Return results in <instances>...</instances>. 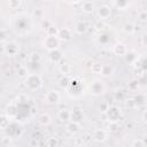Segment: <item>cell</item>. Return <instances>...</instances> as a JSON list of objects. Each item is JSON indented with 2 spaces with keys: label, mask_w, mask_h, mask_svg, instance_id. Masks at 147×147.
Wrapping results in <instances>:
<instances>
[{
  "label": "cell",
  "mask_w": 147,
  "mask_h": 147,
  "mask_svg": "<svg viewBox=\"0 0 147 147\" xmlns=\"http://www.w3.org/2000/svg\"><path fill=\"white\" fill-rule=\"evenodd\" d=\"M24 85L30 91H37L42 86V79L38 74H29L24 79Z\"/></svg>",
  "instance_id": "cell-1"
},
{
  "label": "cell",
  "mask_w": 147,
  "mask_h": 147,
  "mask_svg": "<svg viewBox=\"0 0 147 147\" xmlns=\"http://www.w3.org/2000/svg\"><path fill=\"white\" fill-rule=\"evenodd\" d=\"M105 114H106L107 119L110 123H118V121L121 119V116H122L121 108H118L117 106H109Z\"/></svg>",
  "instance_id": "cell-2"
},
{
  "label": "cell",
  "mask_w": 147,
  "mask_h": 147,
  "mask_svg": "<svg viewBox=\"0 0 147 147\" xmlns=\"http://www.w3.org/2000/svg\"><path fill=\"white\" fill-rule=\"evenodd\" d=\"M106 91V85L101 79H94L90 85V93L93 95H101Z\"/></svg>",
  "instance_id": "cell-3"
},
{
  "label": "cell",
  "mask_w": 147,
  "mask_h": 147,
  "mask_svg": "<svg viewBox=\"0 0 147 147\" xmlns=\"http://www.w3.org/2000/svg\"><path fill=\"white\" fill-rule=\"evenodd\" d=\"M59 46H60V40H59L57 37L47 36V37L45 38V40H44V47H45L48 52L59 49Z\"/></svg>",
  "instance_id": "cell-4"
},
{
  "label": "cell",
  "mask_w": 147,
  "mask_h": 147,
  "mask_svg": "<svg viewBox=\"0 0 147 147\" xmlns=\"http://www.w3.org/2000/svg\"><path fill=\"white\" fill-rule=\"evenodd\" d=\"M3 52L7 56H15L20 52V45L16 41H7L3 46Z\"/></svg>",
  "instance_id": "cell-5"
},
{
  "label": "cell",
  "mask_w": 147,
  "mask_h": 147,
  "mask_svg": "<svg viewBox=\"0 0 147 147\" xmlns=\"http://www.w3.org/2000/svg\"><path fill=\"white\" fill-rule=\"evenodd\" d=\"M85 119V114L80 107H75L70 110V121L80 124Z\"/></svg>",
  "instance_id": "cell-6"
},
{
  "label": "cell",
  "mask_w": 147,
  "mask_h": 147,
  "mask_svg": "<svg viewBox=\"0 0 147 147\" xmlns=\"http://www.w3.org/2000/svg\"><path fill=\"white\" fill-rule=\"evenodd\" d=\"M96 15L101 20H108L111 16V7H109L108 5H102L100 7L96 8Z\"/></svg>",
  "instance_id": "cell-7"
},
{
  "label": "cell",
  "mask_w": 147,
  "mask_h": 147,
  "mask_svg": "<svg viewBox=\"0 0 147 147\" xmlns=\"http://www.w3.org/2000/svg\"><path fill=\"white\" fill-rule=\"evenodd\" d=\"M60 99H61V95L55 90L48 91L46 93V95H45V101L47 103H49V105H56V103H59L60 102Z\"/></svg>",
  "instance_id": "cell-8"
},
{
  "label": "cell",
  "mask_w": 147,
  "mask_h": 147,
  "mask_svg": "<svg viewBox=\"0 0 147 147\" xmlns=\"http://www.w3.org/2000/svg\"><path fill=\"white\" fill-rule=\"evenodd\" d=\"M107 138H108L107 131L103 129H95L92 132V139L96 142H103L107 140Z\"/></svg>",
  "instance_id": "cell-9"
},
{
  "label": "cell",
  "mask_w": 147,
  "mask_h": 147,
  "mask_svg": "<svg viewBox=\"0 0 147 147\" xmlns=\"http://www.w3.org/2000/svg\"><path fill=\"white\" fill-rule=\"evenodd\" d=\"M17 114H18V106L16 103H14V102L9 103L7 106V108H6V115H7V117L10 121H13V119H16L17 118Z\"/></svg>",
  "instance_id": "cell-10"
},
{
  "label": "cell",
  "mask_w": 147,
  "mask_h": 147,
  "mask_svg": "<svg viewBox=\"0 0 147 147\" xmlns=\"http://www.w3.org/2000/svg\"><path fill=\"white\" fill-rule=\"evenodd\" d=\"M113 52H114L115 55H118V56H125V54H126L129 51H127V47H126L125 44H123V42H117V44L114 45V47H113Z\"/></svg>",
  "instance_id": "cell-11"
},
{
  "label": "cell",
  "mask_w": 147,
  "mask_h": 147,
  "mask_svg": "<svg viewBox=\"0 0 147 147\" xmlns=\"http://www.w3.org/2000/svg\"><path fill=\"white\" fill-rule=\"evenodd\" d=\"M71 36H72V32H71V30H70V29H68V28L59 29L57 38H59V40H60V41H61V40L67 41V40H69V39L71 38Z\"/></svg>",
  "instance_id": "cell-12"
},
{
  "label": "cell",
  "mask_w": 147,
  "mask_h": 147,
  "mask_svg": "<svg viewBox=\"0 0 147 147\" xmlns=\"http://www.w3.org/2000/svg\"><path fill=\"white\" fill-rule=\"evenodd\" d=\"M48 57H49V60H51L52 62L57 63V62H60V61L62 60L63 54H62V52H61L60 49H55V51L48 52Z\"/></svg>",
  "instance_id": "cell-13"
},
{
  "label": "cell",
  "mask_w": 147,
  "mask_h": 147,
  "mask_svg": "<svg viewBox=\"0 0 147 147\" xmlns=\"http://www.w3.org/2000/svg\"><path fill=\"white\" fill-rule=\"evenodd\" d=\"M79 129H80V124L75 123V122H71V121H69L67 123V125H65V130L70 134H76L79 131Z\"/></svg>",
  "instance_id": "cell-14"
},
{
  "label": "cell",
  "mask_w": 147,
  "mask_h": 147,
  "mask_svg": "<svg viewBox=\"0 0 147 147\" xmlns=\"http://www.w3.org/2000/svg\"><path fill=\"white\" fill-rule=\"evenodd\" d=\"M87 24L85 23V22H83V21H79V22H77L76 24H75V28H74V30H75V32L76 33H78V34H84V33H86L87 32Z\"/></svg>",
  "instance_id": "cell-15"
},
{
  "label": "cell",
  "mask_w": 147,
  "mask_h": 147,
  "mask_svg": "<svg viewBox=\"0 0 147 147\" xmlns=\"http://www.w3.org/2000/svg\"><path fill=\"white\" fill-rule=\"evenodd\" d=\"M57 117L59 119L63 121V122H69L70 121V109L63 108L57 113Z\"/></svg>",
  "instance_id": "cell-16"
},
{
  "label": "cell",
  "mask_w": 147,
  "mask_h": 147,
  "mask_svg": "<svg viewBox=\"0 0 147 147\" xmlns=\"http://www.w3.org/2000/svg\"><path fill=\"white\" fill-rule=\"evenodd\" d=\"M111 5L114 7H116L118 10H125L130 5L131 2L130 1H123V0H117V1H113Z\"/></svg>",
  "instance_id": "cell-17"
},
{
  "label": "cell",
  "mask_w": 147,
  "mask_h": 147,
  "mask_svg": "<svg viewBox=\"0 0 147 147\" xmlns=\"http://www.w3.org/2000/svg\"><path fill=\"white\" fill-rule=\"evenodd\" d=\"M94 9H95V6H94V3L92 1H84V2H82V10L84 13L90 14V13L94 11Z\"/></svg>",
  "instance_id": "cell-18"
},
{
  "label": "cell",
  "mask_w": 147,
  "mask_h": 147,
  "mask_svg": "<svg viewBox=\"0 0 147 147\" xmlns=\"http://www.w3.org/2000/svg\"><path fill=\"white\" fill-rule=\"evenodd\" d=\"M114 74V67L110 64H102V69H101V76L103 77H109Z\"/></svg>",
  "instance_id": "cell-19"
},
{
  "label": "cell",
  "mask_w": 147,
  "mask_h": 147,
  "mask_svg": "<svg viewBox=\"0 0 147 147\" xmlns=\"http://www.w3.org/2000/svg\"><path fill=\"white\" fill-rule=\"evenodd\" d=\"M38 122H39V124L46 126V125H48L51 123V116L47 113H42V114H40L38 116Z\"/></svg>",
  "instance_id": "cell-20"
},
{
  "label": "cell",
  "mask_w": 147,
  "mask_h": 147,
  "mask_svg": "<svg viewBox=\"0 0 147 147\" xmlns=\"http://www.w3.org/2000/svg\"><path fill=\"white\" fill-rule=\"evenodd\" d=\"M10 123H11V121L7 117L6 114H1V115H0V129L6 130V129L9 126Z\"/></svg>",
  "instance_id": "cell-21"
},
{
  "label": "cell",
  "mask_w": 147,
  "mask_h": 147,
  "mask_svg": "<svg viewBox=\"0 0 147 147\" xmlns=\"http://www.w3.org/2000/svg\"><path fill=\"white\" fill-rule=\"evenodd\" d=\"M59 70H60V72H61L63 76H68V75L70 74V71H71V67H70L69 63L64 62V63H61V64L59 65Z\"/></svg>",
  "instance_id": "cell-22"
},
{
  "label": "cell",
  "mask_w": 147,
  "mask_h": 147,
  "mask_svg": "<svg viewBox=\"0 0 147 147\" xmlns=\"http://www.w3.org/2000/svg\"><path fill=\"white\" fill-rule=\"evenodd\" d=\"M132 100H133L134 107H140V106H144V105H145L146 98H145V94H138V95L134 96Z\"/></svg>",
  "instance_id": "cell-23"
},
{
  "label": "cell",
  "mask_w": 147,
  "mask_h": 147,
  "mask_svg": "<svg viewBox=\"0 0 147 147\" xmlns=\"http://www.w3.org/2000/svg\"><path fill=\"white\" fill-rule=\"evenodd\" d=\"M125 60H126V62H129V63H131V64H134V62L138 60V56H137V54H136V52H127L126 54H125Z\"/></svg>",
  "instance_id": "cell-24"
},
{
  "label": "cell",
  "mask_w": 147,
  "mask_h": 147,
  "mask_svg": "<svg viewBox=\"0 0 147 147\" xmlns=\"http://www.w3.org/2000/svg\"><path fill=\"white\" fill-rule=\"evenodd\" d=\"M134 30H136V25L133 23H125L123 25V31L126 34H133L134 33Z\"/></svg>",
  "instance_id": "cell-25"
},
{
  "label": "cell",
  "mask_w": 147,
  "mask_h": 147,
  "mask_svg": "<svg viewBox=\"0 0 147 147\" xmlns=\"http://www.w3.org/2000/svg\"><path fill=\"white\" fill-rule=\"evenodd\" d=\"M29 74H30V72H29V69H28V67H25V65H21V67L17 69V76L21 77V78H24V79H25Z\"/></svg>",
  "instance_id": "cell-26"
},
{
  "label": "cell",
  "mask_w": 147,
  "mask_h": 147,
  "mask_svg": "<svg viewBox=\"0 0 147 147\" xmlns=\"http://www.w3.org/2000/svg\"><path fill=\"white\" fill-rule=\"evenodd\" d=\"M70 82H71V79H70L68 76H63V77L60 79V86L63 87V88H68L69 85H70Z\"/></svg>",
  "instance_id": "cell-27"
},
{
  "label": "cell",
  "mask_w": 147,
  "mask_h": 147,
  "mask_svg": "<svg viewBox=\"0 0 147 147\" xmlns=\"http://www.w3.org/2000/svg\"><path fill=\"white\" fill-rule=\"evenodd\" d=\"M46 144H47L48 147H57L59 146V140H57L56 137H49L47 139Z\"/></svg>",
  "instance_id": "cell-28"
},
{
  "label": "cell",
  "mask_w": 147,
  "mask_h": 147,
  "mask_svg": "<svg viewBox=\"0 0 147 147\" xmlns=\"http://www.w3.org/2000/svg\"><path fill=\"white\" fill-rule=\"evenodd\" d=\"M94 74H98V75H100L101 74V69H102V64L101 63H98V62H95V63H92V65H91V68H90Z\"/></svg>",
  "instance_id": "cell-29"
},
{
  "label": "cell",
  "mask_w": 147,
  "mask_h": 147,
  "mask_svg": "<svg viewBox=\"0 0 147 147\" xmlns=\"http://www.w3.org/2000/svg\"><path fill=\"white\" fill-rule=\"evenodd\" d=\"M46 32H47V36H54V37H57L59 28H56V26H54V25H51V26L46 30Z\"/></svg>",
  "instance_id": "cell-30"
},
{
  "label": "cell",
  "mask_w": 147,
  "mask_h": 147,
  "mask_svg": "<svg viewBox=\"0 0 147 147\" xmlns=\"http://www.w3.org/2000/svg\"><path fill=\"white\" fill-rule=\"evenodd\" d=\"M21 1L20 0H10L9 2H8V6H9V8H11V9H16V8H18L20 6H21Z\"/></svg>",
  "instance_id": "cell-31"
},
{
  "label": "cell",
  "mask_w": 147,
  "mask_h": 147,
  "mask_svg": "<svg viewBox=\"0 0 147 147\" xmlns=\"http://www.w3.org/2000/svg\"><path fill=\"white\" fill-rule=\"evenodd\" d=\"M108 129H109V131L113 132V133H116V132H118V131L121 130V127L118 126V123H110L109 126H108Z\"/></svg>",
  "instance_id": "cell-32"
},
{
  "label": "cell",
  "mask_w": 147,
  "mask_h": 147,
  "mask_svg": "<svg viewBox=\"0 0 147 147\" xmlns=\"http://www.w3.org/2000/svg\"><path fill=\"white\" fill-rule=\"evenodd\" d=\"M8 39V32L5 29H0V42H5Z\"/></svg>",
  "instance_id": "cell-33"
},
{
  "label": "cell",
  "mask_w": 147,
  "mask_h": 147,
  "mask_svg": "<svg viewBox=\"0 0 147 147\" xmlns=\"http://www.w3.org/2000/svg\"><path fill=\"white\" fill-rule=\"evenodd\" d=\"M131 147H145V142L141 139H136V140H133Z\"/></svg>",
  "instance_id": "cell-34"
},
{
  "label": "cell",
  "mask_w": 147,
  "mask_h": 147,
  "mask_svg": "<svg viewBox=\"0 0 147 147\" xmlns=\"http://www.w3.org/2000/svg\"><path fill=\"white\" fill-rule=\"evenodd\" d=\"M108 107H109V105H108L107 102H101V103L99 105V107H98V108H99V110H100L101 113H103V114H105V113L107 111Z\"/></svg>",
  "instance_id": "cell-35"
},
{
  "label": "cell",
  "mask_w": 147,
  "mask_h": 147,
  "mask_svg": "<svg viewBox=\"0 0 147 147\" xmlns=\"http://www.w3.org/2000/svg\"><path fill=\"white\" fill-rule=\"evenodd\" d=\"M138 18H139L141 22H145V21H146V18H147V11H146V10L140 11V13L138 14Z\"/></svg>",
  "instance_id": "cell-36"
},
{
  "label": "cell",
  "mask_w": 147,
  "mask_h": 147,
  "mask_svg": "<svg viewBox=\"0 0 147 147\" xmlns=\"http://www.w3.org/2000/svg\"><path fill=\"white\" fill-rule=\"evenodd\" d=\"M51 25H52L51 21H48V20H45V18H44V20L41 21V28H42V29L47 30V29H48V28H49Z\"/></svg>",
  "instance_id": "cell-37"
},
{
  "label": "cell",
  "mask_w": 147,
  "mask_h": 147,
  "mask_svg": "<svg viewBox=\"0 0 147 147\" xmlns=\"http://www.w3.org/2000/svg\"><path fill=\"white\" fill-rule=\"evenodd\" d=\"M33 15L37 16V17H42L44 16V10L41 8H36L33 10Z\"/></svg>",
  "instance_id": "cell-38"
},
{
  "label": "cell",
  "mask_w": 147,
  "mask_h": 147,
  "mask_svg": "<svg viewBox=\"0 0 147 147\" xmlns=\"http://www.w3.org/2000/svg\"><path fill=\"white\" fill-rule=\"evenodd\" d=\"M39 60H40V57L38 56V54H32V55H30V61H31V62L37 63Z\"/></svg>",
  "instance_id": "cell-39"
},
{
  "label": "cell",
  "mask_w": 147,
  "mask_h": 147,
  "mask_svg": "<svg viewBox=\"0 0 147 147\" xmlns=\"http://www.w3.org/2000/svg\"><path fill=\"white\" fill-rule=\"evenodd\" d=\"M141 41H142V45L146 46V34H144V36L141 37Z\"/></svg>",
  "instance_id": "cell-40"
},
{
  "label": "cell",
  "mask_w": 147,
  "mask_h": 147,
  "mask_svg": "<svg viewBox=\"0 0 147 147\" xmlns=\"http://www.w3.org/2000/svg\"><path fill=\"white\" fill-rule=\"evenodd\" d=\"M142 121H144V122L146 121V111H145V110H144V113H142Z\"/></svg>",
  "instance_id": "cell-41"
},
{
  "label": "cell",
  "mask_w": 147,
  "mask_h": 147,
  "mask_svg": "<svg viewBox=\"0 0 147 147\" xmlns=\"http://www.w3.org/2000/svg\"><path fill=\"white\" fill-rule=\"evenodd\" d=\"M7 147H17V146H15V145H8Z\"/></svg>",
  "instance_id": "cell-42"
},
{
  "label": "cell",
  "mask_w": 147,
  "mask_h": 147,
  "mask_svg": "<svg viewBox=\"0 0 147 147\" xmlns=\"http://www.w3.org/2000/svg\"><path fill=\"white\" fill-rule=\"evenodd\" d=\"M123 147H131V146H123Z\"/></svg>",
  "instance_id": "cell-43"
}]
</instances>
